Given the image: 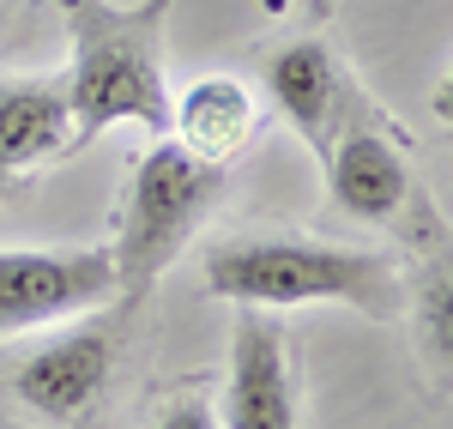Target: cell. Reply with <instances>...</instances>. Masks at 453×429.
Instances as JSON below:
<instances>
[{"label": "cell", "instance_id": "6da1fadb", "mask_svg": "<svg viewBox=\"0 0 453 429\" xmlns=\"http://www.w3.org/2000/svg\"><path fill=\"white\" fill-rule=\"evenodd\" d=\"M175 0H55L67 25V109L79 151L109 127H145L151 140L170 134V73H164V36H170Z\"/></svg>", "mask_w": 453, "mask_h": 429}, {"label": "cell", "instance_id": "7a4b0ae2", "mask_svg": "<svg viewBox=\"0 0 453 429\" xmlns=\"http://www.w3.org/2000/svg\"><path fill=\"white\" fill-rule=\"evenodd\" d=\"M206 290L230 309H314L333 303L363 321H399L405 315V279L387 249L333 242V236H230L206 249Z\"/></svg>", "mask_w": 453, "mask_h": 429}, {"label": "cell", "instance_id": "3957f363", "mask_svg": "<svg viewBox=\"0 0 453 429\" xmlns=\"http://www.w3.org/2000/svg\"><path fill=\"white\" fill-rule=\"evenodd\" d=\"M224 164H206L194 151L164 134L134 157V170L121 181V212H115V236H109V266H115V315L140 326L145 303L157 279L188 254V242L200 236V224L218 212L224 200Z\"/></svg>", "mask_w": 453, "mask_h": 429}, {"label": "cell", "instance_id": "277c9868", "mask_svg": "<svg viewBox=\"0 0 453 429\" xmlns=\"http://www.w3.org/2000/svg\"><path fill=\"white\" fill-rule=\"evenodd\" d=\"M260 91H266V103L309 140L314 157H326L345 134H363V127L411 134L399 115H387V109L357 85V73L326 49V36H290L279 49H266V61H260Z\"/></svg>", "mask_w": 453, "mask_h": 429}, {"label": "cell", "instance_id": "5b68a950", "mask_svg": "<svg viewBox=\"0 0 453 429\" xmlns=\"http://www.w3.org/2000/svg\"><path fill=\"white\" fill-rule=\"evenodd\" d=\"M127 333H134V321H121L115 303L85 309L73 321H55V333L42 345H31L12 363V394L49 424H85L115 381Z\"/></svg>", "mask_w": 453, "mask_h": 429}, {"label": "cell", "instance_id": "8992f818", "mask_svg": "<svg viewBox=\"0 0 453 429\" xmlns=\"http://www.w3.org/2000/svg\"><path fill=\"white\" fill-rule=\"evenodd\" d=\"M115 296L109 249H0V339L73 321Z\"/></svg>", "mask_w": 453, "mask_h": 429}, {"label": "cell", "instance_id": "52a82bcc", "mask_svg": "<svg viewBox=\"0 0 453 429\" xmlns=\"http://www.w3.org/2000/svg\"><path fill=\"white\" fill-rule=\"evenodd\" d=\"M399 279H405V315L418 339V369L435 394H453V224L435 212V200H411L399 212Z\"/></svg>", "mask_w": 453, "mask_h": 429}, {"label": "cell", "instance_id": "ba28073f", "mask_svg": "<svg viewBox=\"0 0 453 429\" xmlns=\"http://www.w3.org/2000/svg\"><path fill=\"white\" fill-rule=\"evenodd\" d=\"M218 424L224 429H309L303 424V387H296V369H290V333H284V321L273 309H236Z\"/></svg>", "mask_w": 453, "mask_h": 429}, {"label": "cell", "instance_id": "9c48e42d", "mask_svg": "<svg viewBox=\"0 0 453 429\" xmlns=\"http://www.w3.org/2000/svg\"><path fill=\"white\" fill-rule=\"evenodd\" d=\"M73 109L61 73H31V79H0V200L31 188L49 164L73 157Z\"/></svg>", "mask_w": 453, "mask_h": 429}, {"label": "cell", "instance_id": "30bf717a", "mask_svg": "<svg viewBox=\"0 0 453 429\" xmlns=\"http://www.w3.org/2000/svg\"><path fill=\"white\" fill-rule=\"evenodd\" d=\"M411 134H381V127H363L345 134L320 157L326 170V194L339 200V212H350L357 224H375L393 230L399 212L418 200V181H411Z\"/></svg>", "mask_w": 453, "mask_h": 429}, {"label": "cell", "instance_id": "8fae6325", "mask_svg": "<svg viewBox=\"0 0 453 429\" xmlns=\"http://www.w3.org/2000/svg\"><path fill=\"white\" fill-rule=\"evenodd\" d=\"M260 134V97L236 73H206L181 97H170V140L206 164H236Z\"/></svg>", "mask_w": 453, "mask_h": 429}, {"label": "cell", "instance_id": "7c38bea8", "mask_svg": "<svg viewBox=\"0 0 453 429\" xmlns=\"http://www.w3.org/2000/svg\"><path fill=\"white\" fill-rule=\"evenodd\" d=\"M157 429H224V424H218V399H206V394H175L170 405H164Z\"/></svg>", "mask_w": 453, "mask_h": 429}, {"label": "cell", "instance_id": "4fadbf2b", "mask_svg": "<svg viewBox=\"0 0 453 429\" xmlns=\"http://www.w3.org/2000/svg\"><path fill=\"white\" fill-rule=\"evenodd\" d=\"M429 109H435V121H441V127L453 134V67H448V79L429 91Z\"/></svg>", "mask_w": 453, "mask_h": 429}, {"label": "cell", "instance_id": "5bb4252c", "mask_svg": "<svg viewBox=\"0 0 453 429\" xmlns=\"http://www.w3.org/2000/svg\"><path fill=\"white\" fill-rule=\"evenodd\" d=\"M333 6H339V0H303V12H309V19H333Z\"/></svg>", "mask_w": 453, "mask_h": 429}, {"label": "cell", "instance_id": "9a60e30c", "mask_svg": "<svg viewBox=\"0 0 453 429\" xmlns=\"http://www.w3.org/2000/svg\"><path fill=\"white\" fill-rule=\"evenodd\" d=\"M260 6H266V12H284V6H290V0H260Z\"/></svg>", "mask_w": 453, "mask_h": 429}]
</instances>
